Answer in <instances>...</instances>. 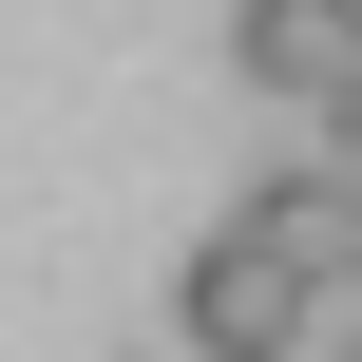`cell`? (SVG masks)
Wrapping results in <instances>:
<instances>
[{
    "mask_svg": "<svg viewBox=\"0 0 362 362\" xmlns=\"http://www.w3.org/2000/svg\"><path fill=\"white\" fill-rule=\"evenodd\" d=\"M325 172H362V76H344V95H325Z\"/></svg>",
    "mask_w": 362,
    "mask_h": 362,
    "instance_id": "cell-4",
    "label": "cell"
},
{
    "mask_svg": "<svg viewBox=\"0 0 362 362\" xmlns=\"http://www.w3.org/2000/svg\"><path fill=\"white\" fill-rule=\"evenodd\" d=\"M229 229H248V248L305 286V305H325V286H362V172H325V153H305V172H267Z\"/></svg>",
    "mask_w": 362,
    "mask_h": 362,
    "instance_id": "cell-2",
    "label": "cell"
},
{
    "mask_svg": "<svg viewBox=\"0 0 362 362\" xmlns=\"http://www.w3.org/2000/svg\"><path fill=\"white\" fill-rule=\"evenodd\" d=\"M172 325H191V362H305V286H286L248 229H210V248L172 267Z\"/></svg>",
    "mask_w": 362,
    "mask_h": 362,
    "instance_id": "cell-1",
    "label": "cell"
},
{
    "mask_svg": "<svg viewBox=\"0 0 362 362\" xmlns=\"http://www.w3.org/2000/svg\"><path fill=\"white\" fill-rule=\"evenodd\" d=\"M325 362H362V325H325Z\"/></svg>",
    "mask_w": 362,
    "mask_h": 362,
    "instance_id": "cell-5",
    "label": "cell"
},
{
    "mask_svg": "<svg viewBox=\"0 0 362 362\" xmlns=\"http://www.w3.org/2000/svg\"><path fill=\"white\" fill-rule=\"evenodd\" d=\"M229 76H248V95H305V115H325V95L362 76V0H248V19H229Z\"/></svg>",
    "mask_w": 362,
    "mask_h": 362,
    "instance_id": "cell-3",
    "label": "cell"
}]
</instances>
